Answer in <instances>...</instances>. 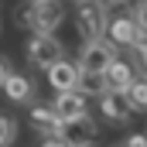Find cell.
<instances>
[{
	"label": "cell",
	"mask_w": 147,
	"mask_h": 147,
	"mask_svg": "<svg viewBox=\"0 0 147 147\" xmlns=\"http://www.w3.org/2000/svg\"><path fill=\"white\" fill-rule=\"evenodd\" d=\"M41 147H72L69 140H62V137H45V144Z\"/></svg>",
	"instance_id": "obj_21"
},
{
	"label": "cell",
	"mask_w": 147,
	"mask_h": 147,
	"mask_svg": "<svg viewBox=\"0 0 147 147\" xmlns=\"http://www.w3.org/2000/svg\"><path fill=\"white\" fill-rule=\"evenodd\" d=\"M75 3H79V0H75Z\"/></svg>",
	"instance_id": "obj_23"
},
{
	"label": "cell",
	"mask_w": 147,
	"mask_h": 147,
	"mask_svg": "<svg viewBox=\"0 0 147 147\" xmlns=\"http://www.w3.org/2000/svg\"><path fill=\"white\" fill-rule=\"evenodd\" d=\"M113 62H120V48L113 45L110 38H96V41H82L79 48V72H110Z\"/></svg>",
	"instance_id": "obj_1"
},
{
	"label": "cell",
	"mask_w": 147,
	"mask_h": 147,
	"mask_svg": "<svg viewBox=\"0 0 147 147\" xmlns=\"http://www.w3.org/2000/svg\"><path fill=\"white\" fill-rule=\"evenodd\" d=\"M62 55H65V45L58 41V34H31L24 41V58L34 65V69H51V65H58L62 62Z\"/></svg>",
	"instance_id": "obj_3"
},
{
	"label": "cell",
	"mask_w": 147,
	"mask_h": 147,
	"mask_svg": "<svg viewBox=\"0 0 147 147\" xmlns=\"http://www.w3.org/2000/svg\"><path fill=\"white\" fill-rule=\"evenodd\" d=\"M10 72H14V69H10V62H7V58L0 55V89H3V82L10 79Z\"/></svg>",
	"instance_id": "obj_20"
},
{
	"label": "cell",
	"mask_w": 147,
	"mask_h": 147,
	"mask_svg": "<svg viewBox=\"0 0 147 147\" xmlns=\"http://www.w3.org/2000/svg\"><path fill=\"white\" fill-rule=\"evenodd\" d=\"M106 28H110V17H106V7L99 0H79L75 3V31L82 41L106 38Z\"/></svg>",
	"instance_id": "obj_2"
},
{
	"label": "cell",
	"mask_w": 147,
	"mask_h": 147,
	"mask_svg": "<svg viewBox=\"0 0 147 147\" xmlns=\"http://www.w3.org/2000/svg\"><path fill=\"white\" fill-rule=\"evenodd\" d=\"M123 147H147V130L144 134H130V137L123 140Z\"/></svg>",
	"instance_id": "obj_19"
},
{
	"label": "cell",
	"mask_w": 147,
	"mask_h": 147,
	"mask_svg": "<svg viewBox=\"0 0 147 147\" xmlns=\"http://www.w3.org/2000/svg\"><path fill=\"white\" fill-rule=\"evenodd\" d=\"M106 34H110V41L116 45V48H134L137 41H144V31L134 24V17L130 14H120V17H113L110 28H106Z\"/></svg>",
	"instance_id": "obj_8"
},
{
	"label": "cell",
	"mask_w": 147,
	"mask_h": 147,
	"mask_svg": "<svg viewBox=\"0 0 147 147\" xmlns=\"http://www.w3.org/2000/svg\"><path fill=\"white\" fill-rule=\"evenodd\" d=\"M65 21V3L62 0H34V17H31V34H55Z\"/></svg>",
	"instance_id": "obj_5"
},
{
	"label": "cell",
	"mask_w": 147,
	"mask_h": 147,
	"mask_svg": "<svg viewBox=\"0 0 147 147\" xmlns=\"http://www.w3.org/2000/svg\"><path fill=\"white\" fill-rule=\"evenodd\" d=\"M130 51H134V58H137V69H140V75H147V38H144V41H137Z\"/></svg>",
	"instance_id": "obj_18"
},
{
	"label": "cell",
	"mask_w": 147,
	"mask_h": 147,
	"mask_svg": "<svg viewBox=\"0 0 147 147\" xmlns=\"http://www.w3.org/2000/svg\"><path fill=\"white\" fill-rule=\"evenodd\" d=\"M28 123H31V130L41 134V137H55L58 134V127H62V116L55 113L51 103H31V110H28Z\"/></svg>",
	"instance_id": "obj_7"
},
{
	"label": "cell",
	"mask_w": 147,
	"mask_h": 147,
	"mask_svg": "<svg viewBox=\"0 0 147 147\" xmlns=\"http://www.w3.org/2000/svg\"><path fill=\"white\" fill-rule=\"evenodd\" d=\"M79 92H82V96H96V99L106 96V92H110L106 75H103V72H82V75H79Z\"/></svg>",
	"instance_id": "obj_13"
},
{
	"label": "cell",
	"mask_w": 147,
	"mask_h": 147,
	"mask_svg": "<svg viewBox=\"0 0 147 147\" xmlns=\"http://www.w3.org/2000/svg\"><path fill=\"white\" fill-rule=\"evenodd\" d=\"M120 147H123V144H120Z\"/></svg>",
	"instance_id": "obj_24"
},
{
	"label": "cell",
	"mask_w": 147,
	"mask_h": 147,
	"mask_svg": "<svg viewBox=\"0 0 147 147\" xmlns=\"http://www.w3.org/2000/svg\"><path fill=\"white\" fill-rule=\"evenodd\" d=\"M14 140H17V120L0 113V147H10Z\"/></svg>",
	"instance_id": "obj_16"
},
{
	"label": "cell",
	"mask_w": 147,
	"mask_h": 147,
	"mask_svg": "<svg viewBox=\"0 0 147 147\" xmlns=\"http://www.w3.org/2000/svg\"><path fill=\"white\" fill-rule=\"evenodd\" d=\"M55 137L69 140L72 147H96V140H99V123L89 113L86 116H75V120H62V127H58Z\"/></svg>",
	"instance_id": "obj_4"
},
{
	"label": "cell",
	"mask_w": 147,
	"mask_h": 147,
	"mask_svg": "<svg viewBox=\"0 0 147 147\" xmlns=\"http://www.w3.org/2000/svg\"><path fill=\"white\" fill-rule=\"evenodd\" d=\"M130 17H134V24L147 34V0H137V3L130 7Z\"/></svg>",
	"instance_id": "obj_17"
},
{
	"label": "cell",
	"mask_w": 147,
	"mask_h": 147,
	"mask_svg": "<svg viewBox=\"0 0 147 147\" xmlns=\"http://www.w3.org/2000/svg\"><path fill=\"white\" fill-rule=\"evenodd\" d=\"M127 99H130L134 113H147V75H137V82L127 89Z\"/></svg>",
	"instance_id": "obj_14"
},
{
	"label": "cell",
	"mask_w": 147,
	"mask_h": 147,
	"mask_svg": "<svg viewBox=\"0 0 147 147\" xmlns=\"http://www.w3.org/2000/svg\"><path fill=\"white\" fill-rule=\"evenodd\" d=\"M99 113L110 127H127L134 116V106H130L127 92H106V96H99Z\"/></svg>",
	"instance_id": "obj_6"
},
{
	"label": "cell",
	"mask_w": 147,
	"mask_h": 147,
	"mask_svg": "<svg viewBox=\"0 0 147 147\" xmlns=\"http://www.w3.org/2000/svg\"><path fill=\"white\" fill-rule=\"evenodd\" d=\"M103 7H123V3H130V0H99Z\"/></svg>",
	"instance_id": "obj_22"
},
{
	"label": "cell",
	"mask_w": 147,
	"mask_h": 147,
	"mask_svg": "<svg viewBox=\"0 0 147 147\" xmlns=\"http://www.w3.org/2000/svg\"><path fill=\"white\" fill-rule=\"evenodd\" d=\"M51 106H55V113H58L62 120H75V116H86V113H89L82 92H55Z\"/></svg>",
	"instance_id": "obj_11"
},
{
	"label": "cell",
	"mask_w": 147,
	"mask_h": 147,
	"mask_svg": "<svg viewBox=\"0 0 147 147\" xmlns=\"http://www.w3.org/2000/svg\"><path fill=\"white\" fill-rule=\"evenodd\" d=\"M31 17H34V0H21V3L14 7V28L31 31Z\"/></svg>",
	"instance_id": "obj_15"
},
{
	"label": "cell",
	"mask_w": 147,
	"mask_h": 147,
	"mask_svg": "<svg viewBox=\"0 0 147 147\" xmlns=\"http://www.w3.org/2000/svg\"><path fill=\"white\" fill-rule=\"evenodd\" d=\"M79 65L69 62V58H62L58 65H51L48 69V82H51V89L55 92H79Z\"/></svg>",
	"instance_id": "obj_9"
},
{
	"label": "cell",
	"mask_w": 147,
	"mask_h": 147,
	"mask_svg": "<svg viewBox=\"0 0 147 147\" xmlns=\"http://www.w3.org/2000/svg\"><path fill=\"white\" fill-rule=\"evenodd\" d=\"M3 96H7L10 103H17V106L34 103V79L24 75V72H10V79L3 82Z\"/></svg>",
	"instance_id": "obj_10"
},
{
	"label": "cell",
	"mask_w": 147,
	"mask_h": 147,
	"mask_svg": "<svg viewBox=\"0 0 147 147\" xmlns=\"http://www.w3.org/2000/svg\"><path fill=\"white\" fill-rule=\"evenodd\" d=\"M137 82V69L130 65V62H113L110 72H106V86H110V92H127L130 86Z\"/></svg>",
	"instance_id": "obj_12"
}]
</instances>
